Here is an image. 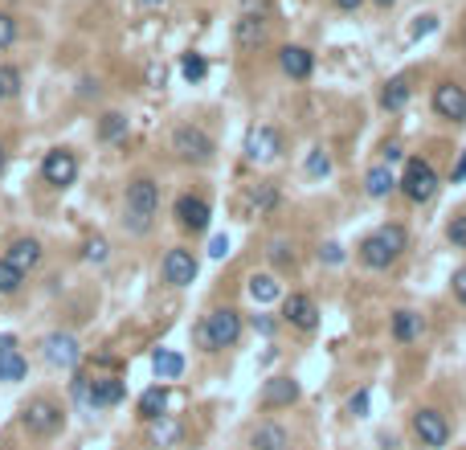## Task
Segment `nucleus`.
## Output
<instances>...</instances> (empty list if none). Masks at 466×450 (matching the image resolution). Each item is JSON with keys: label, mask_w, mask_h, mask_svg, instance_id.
Segmentation results:
<instances>
[{"label": "nucleus", "mask_w": 466, "mask_h": 450, "mask_svg": "<svg viewBox=\"0 0 466 450\" xmlns=\"http://www.w3.org/2000/svg\"><path fill=\"white\" fill-rule=\"evenodd\" d=\"M160 217V185L156 177H132L123 193V230L132 238H148Z\"/></svg>", "instance_id": "f257e3e1"}, {"label": "nucleus", "mask_w": 466, "mask_h": 450, "mask_svg": "<svg viewBox=\"0 0 466 450\" xmlns=\"http://www.w3.org/2000/svg\"><path fill=\"white\" fill-rule=\"evenodd\" d=\"M405 246H409V230L397 225V221H385V225H377L372 234L361 238L356 258H361L364 271H388V266L405 254Z\"/></svg>", "instance_id": "f03ea898"}, {"label": "nucleus", "mask_w": 466, "mask_h": 450, "mask_svg": "<svg viewBox=\"0 0 466 450\" xmlns=\"http://www.w3.org/2000/svg\"><path fill=\"white\" fill-rule=\"evenodd\" d=\"M242 332H246V319H242L238 308H213L193 327V344L201 353H225V348H233L242 340Z\"/></svg>", "instance_id": "7ed1b4c3"}, {"label": "nucleus", "mask_w": 466, "mask_h": 450, "mask_svg": "<svg viewBox=\"0 0 466 450\" xmlns=\"http://www.w3.org/2000/svg\"><path fill=\"white\" fill-rule=\"evenodd\" d=\"M62 426H66V406L58 398H50V393H37V398H29L21 406V430L29 438H53Z\"/></svg>", "instance_id": "20e7f679"}, {"label": "nucleus", "mask_w": 466, "mask_h": 450, "mask_svg": "<svg viewBox=\"0 0 466 450\" xmlns=\"http://www.w3.org/2000/svg\"><path fill=\"white\" fill-rule=\"evenodd\" d=\"M172 152H177L180 164L205 168V164H213V156H217V140L196 124H180L177 132H172Z\"/></svg>", "instance_id": "39448f33"}, {"label": "nucleus", "mask_w": 466, "mask_h": 450, "mask_svg": "<svg viewBox=\"0 0 466 450\" xmlns=\"http://www.w3.org/2000/svg\"><path fill=\"white\" fill-rule=\"evenodd\" d=\"M438 168L430 164L425 156H409L405 160V172H401V180H397V188L405 193V201H414V205H425L434 193H438Z\"/></svg>", "instance_id": "423d86ee"}, {"label": "nucleus", "mask_w": 466, "mask_h": 450, "mask_svg": "<svg viewBox=\"0 0 466 450\" xmlns=\"http://www.w3.org/2000/svg\"><path fill=\"white\" fill-rule=\"evenodd\" d=\"M78 152L74 148H50L41 156V180L50 188H58V193H66V188L78 180Z\"/></svg>", "instance_id": "0eeeda50"}, {"label": "nucleus", "mask_w": 466, "mask_h": 450, "mask_svg": "<svg viewBox=\"0 0 466 450\" xmlns=\"http://www.w3.org/2000/svg\"><path fill=\"white\" fill-rule=\"evenodd\" d=\"M409 430H414V438L422 442V446L438 450V446L450 442V418L434 406H422V409H414V418H409Z\"/></svg>", "instance_id": "6e6552de"}, {"label": "nucleus", "mask_w": 466, "mask_h": 450, "mask_svg": "<svg viewBox=\"0 0 466 450\" xmlns=\"http://www.w3.org/2000/svg\"><path fill=\"white\" fill-rule=\"evenodd\" d=\"M430 106H434V115L446 119V124H466V87L454 78H442L430 90Z\"/></svg>", "instance_id": "1a4fd4ad"}, {"label": "nucleus", "mask_w": 466, "mask_h": 450, "mask_svg": "<svg viewBox=\"0 0 466 450\" xmlns=\"http://www.w3.org/2000/svg\"><path fill=\"white\" fill-rule=\"evenodd\" d=\"M41 356L50 369H62V372H74L82 361V344H78V335L70 332H50L41 340Z\"/></svg>", "instance_id": "9d476101"}, {"label": "nucleus", "mask_w": 466, "mask_h": 450, "mask_svg": "<svg viewBox=\"0 0 466 450\" xmlns=\"http://www.w3.org/2000/svg\"><path fill=\"white\" fill-rule=\"evenodd\" d=\"M196 274H201V262H196V254L188 246H172L164 254V262H160V279L168 287H193Z\"/></svg>", "instance_id": "9b49d317"}, {"label": "nucleus", "mask_w": 466, "mask_h": 450, "mask_svg": "<svg viewBox=\"0 0 466 450\" xmlns=\"http://www.w3.org/2000/svg\"><path fill=\"white\" fill-rule=\"evenodd\" d=\"M127 401V381L119 377V372H106V377H90L87 381V409H114Z\"/></svg>", "instance_id": "f8f14e48"}, {"label": "nucleus", "mask_w": 466, "mask_h": 450, "mask_svg": "<svg viewBox=\"0 0 466 450\" xmlns=\"http://www.w3.org/2000/svg\"><path fill=\"white\" fill-rule=\"evenodd\" d=\"M172 217H177V225L185 234H205L213 221V205L201 193H180L177 205H172Z\"/></svg>", "instance_id": "ddd939ff"}, {"label": "nucleus", "mask_w": 466, "mask_h": 450, "mask_svg": "<svg viewBox=\"0 0 466 450\" xmlns=\"http://www.w3.org/2000/svg\"><path fill=\"white\" fill-rule=\"evenodd\" d=\"M282 156V132L270 124H258L250 127L246 135V160L250 164H274V160Z\"/></svg>", "instance_id": "4468645a"}, {"label": "nucleus", "mask_w": 466, "mask_h": 450, "mask_svg": "<svg viewBox=\"0 0 466 450\" xmlns=\"http://www.w3.org/2000/svg\"><path fill=\"white\" fill-rule=\"evenodd\" d=\"M282 324H290L295 332H315L319 327V303L307 291H290L282 299Z\"/></svg>", "instance_id": "2eb2a0df"}, {"label": "nucleus", "mask_w": 466, "mask_h": 450, "mask_svg": "<svg viewBox=\"0 0 466 450\" xmlns=\"http://www.w3.org/2000/svg\"><path fill=\"white\" fill-rule=\"evenodd\" d=\"M279 70L295 82H307L315 74V53L307 45H282L279 50Z\"/></svg>", "instance_id": "dca6fc26"}, {"label": "nucleus", "mask_w": 466, "mask_h": 450, "mask_svg": "<svg viewBox=\"0 0 466 450\" xmlns=\"http://www.w3.org/2000/svg\"><path fill=\"white\" fill-rule=\"evenodd\" d=\"M303 398V389L295 377H270L262 389V409H290Z\"/></svg>", "instance_id": "f3484780"}, {"label": "nucleus", "mask_w": 466, "mask_h": 450, "mask_svg": "<svg viewBox=\"0 0 466 450\" xmlns=\"http://www.w3.org/2000/svg\"><path fill=\"white\" fill-rule=\"evenodd\" d=\"M5 258H9L13 266H21L25 274H33L37 266H41V258H45V246H41L37 238H29V234H21V238H13V242H9Z\"/></svg>", "instance_id": "a211bd4d"}, {"label": "nucleus", "mask_w": 466, "mask_h": 450, "mask_svg": "<svg viewBox=\"0 0 466 450\" xmlns=\"http://www.w3.org/2000/svg\"><path fill=\"white\" fill-rule=\"evenodd\" d=\"M388 332H393L397 344H417V340H422V332H425L422 311H409V308L393 311V319H388Z\"/></svg>", "instance_id": "6ab92c4d"}, {"label": "nucleus", "mask_w": 466, "mask_h": 450, "mask_svg": "<svg viewBox=\"0 0 466 450\" xmlns=\"http://www.w3.org/2000/svg\"><path fill=\"white\" fill-rule=\"evenodd\" d=\"M266 37H270V21H258V17L233 21V41H238V50H262Z\"/></svg>", "instance_id": "aec40b11"}, {"label": "nucleus", "mask_w": 466, "mask_h": 450, "mask_svg": "<svg viewBox=\"0 0 466 450\" xmlns=\"http://www.w3.org/2000/svg\"><path fill=\"white\" fill-rule=\"evenodd\" d=\"M135 414H140V422H160V418H168V385L143 389L140 401H135Z\"/></svg>", "instance_id": "412c9836"}, {"label": "nucleus", "mask_w": 466, "mask_h": 450, "mask_svg": "<svg viewBox=\"0 0 466 450\" xmlns=\"http://www.w3.org/2000/svg\"><path fill=\"white\" fill-rule=\"evenodd\" d=\"M409 98H414V87H409V78H405V74H397V78H388L385 87H380V106H385L388 115L405 111V106H409Z\"/></svg>", "instance_id": "4be33fe9"}, {"label": "nucleus", "mask_w": 466, "mask_h": 450, "mask_svg": "<svg viewBox=\"0 0 466 450\" xmlns=\"http://www.w3.org/2000/svg\"><path fill=\"white\" fill-rule=\"evenodd\" d=\"M250 450H290V434L279 422H262L250 434Z\"/></svg>", "instance_id": "5701e85b"}, {"label": "nucleus", "mask_w": 466, "mask_h": 450, "mask_svg": "<svg viewBox=\"0 0 466 450\" xmlns=\"http://www.w3.org/2000/svg\"><path fill=\"white\" fill-rule=\"evenodd\" d=\"M364 193H369L372 201H385V197L397 193V177L388 172V164H372L369 172H364Z\"/></svg>", "instance_id": "b1692460"}, {"label": "nucleus", "mask_w": 466, "mask_h": 450, "mask_svg": "<svg viewBox=\"0 0 466 450\" xmlns=\"http://www.w3.org/2000/svg\"><path fill=\"white\" fill-rule=\"evenodd\" d=\"M132 135V119L123 111H106L98 115V143H123Z\"/></svg>", "instance_id": "393cba45"}, {"label": "nucleus", "mask_w": 466, "mask_h": 450, "mask_svg": "<svg viewBox=\"0 0 466 450\" xmlns=\"http://www.w3.org/2000/svg\"><path fill=\"white\" fill-rule=\"evenodd\" d=\"M151 372H156V381H177L185 372V356L172 353V348H156L151 353Z\"/></svg>", "instance_id": "a878e982"}, {"label": "nucleus", "mask_w": 466, "mask_h": 450, "mask_svg": "<svg viewBox=\"0 0 466 450\" xmlns=\"http://www.w3.org/2000/svg\"><path fill=\"white\" fill-rule=\"evenodd\" d=\"M246 291H250V299H254V303H274L282 295V283H279V274L262 271V274H250Z\"/></svg>", "instance_id": "bb28decb"}, {"label": "nucleus", "mask_w": 466, "mask_h": 450, "mask_svg": "<svg viewBox=\"0 0 466 450\" xmlns=\"http://www.w3.org/2000/svg\"><path fill=\"white\" fill-rule=\"evenodd\" d=\"M148 438H151V446H177V442L185 438V426H180L177 418H160V422H148Z\"/></svg>", "instance_id": "cd10ccee"}, {"label": "nucleus", "mask_w": 466, "mask_h": 450, "mask_svg": "<svg viewBox=\"0 0 466 450\" xmlns=\"http://www.w3.org/2000/svg\"><path fill=\"white\" fill-rule=\"evenodd\" d=\"M29 377V361L17 353H0V381H9V385H17V381Z\"/></svg>", "instance_id": "c85d7f7f"}, {"label": "nucleus", "mask_w": 466, "mask_h": 450, "mask_svg": "<svg viewBox=\"0 0 466 450\" xmlns=\"http://www.w3.org/2000/svg\"><path fill=\"white\" fill-rule=\"evenodd\" d=\"M25 283H29V274L21 271V266H13L5 254H0V295H17Z\"/></svg>", "instance_id": "c756f323"}, {"label": "nucleus", "mask_w": 466, "mask_h": 450, "mask_svg": "<svg viewBox=\"0 0 466 450\" xmlns=\"http://www.w3.org/2000/svg\"><path fill=\"white\" fill-rule=\"evenodd\" d=\"M266 258H270L274 271H290V266H295V242L274 238V242H270V250H266Z\"/></svg>", "instance_id": "7c9ffc66"}, {"label": "nucleus", "mask_w": 466, "mask_h": 450, "mask_svg": "<svg viewBox=\"0 0 466 450\" xmlns=\"http://www.w3.org/2000/svg\"><path fill=\"white\" fill-rule=\"evenodd\" d=\"M279 205V185H270V180H262V185L250 188V209L254 213H266Z\"/></svg>", "instance_id": "2f4dec72"}, {"label": "nucleus", "mask_w": 466, "mask_h": 450, "mask_svg": "<svg viewBox=\"0 0 466 450\" xmlns=\"http://www.w3.org/2000/svg\"><path fill=\"white\" fill-rule=\"evenodd\" d=\"M303 172H307L311 180H324L327 172H332V156H327L324 148H311V152H307V164H303Z\"/></svg>", "instance_id": "473e14b6"}, {"label": "nucleus", "mask_w": 466, "mask_h": 450, "mask_svg": "<svg viewBox=\"0 0 466 450\" xmlns=\"http://www.w3.org/2000/svg\"><path fill=\"white\" fill-rule=\"evenodd\" d=\"M180 74H185V82H205L209 62H205L201 53H185V58H180Z\"/></svg>", "instance_id": "72a5a7b5"}, {"label": "nucleus", "mask_w": 466, "mask_h": 450, "mask_svg": "<svg viewBox=\"0 0 466 450\" xmlns=\"http://www.w3.org/2000/svg\"><path fill=\"white\" fill-rule=\"evenodd\" d=\"M21 95V70L17 66H0V98H17Z\"/></svg>", "instance_id": "f704fd0d"}, {"label": "nucleus", "mask_w": 466, "mask_h": 450, "mask_svg": "<svg viewBox=\"0 0 466 450\" xmlns=\"http://www.w3.org/2000/svg\"><path fill=\"white\" fill-rule=\"evenodd\" d=\"M82 258H87V262H95V266H103L106 258H111V246H106V238H87V246H82Z\"/></svg>", "instance_id": "c9c22d12"}, {"label": "nucleus", "mask_w": 466, "mask_h": 450, "mask_svg": "<svg viewBox=\"0 0 466 450\" xmlns=\"http://www.w3.org/2000/svg\"><path fill=\"white\" fill-rule=\"evenodd\" d=\"M17 33H21L17 17H13V13H0V50H13V45H17Z\"/></svg>", "instance_id": "e433bc0d"}, {"label": "nucleus", "mask_w": 466, "mask_h": 450, "mask_svg": "<svg viewBox=\"0 0 466 450\" xmlns=\"http://www.w3.org/2000/svg\"><path fill=\"white\" fill-rule=\"evenodd\" d=\"M238 17L270 21V17H274V0H242V13H238Z\"/></svg>", "instance_id": "4c0bfd02"}, {"label": "nucleus", "mask_w": 466, "mask_h": 450, "mask_svg": "<svg viewBox=\"0 0 466 450\" xmlns=\"http://www.w3.org/2000/svg\"><path fill=\"white\" fill-rule=\"evenodd\" d=\"M446 242H450L454 250H466V213L450 217V225H446Z\"/></svg>", "instance_id": "58836bf2"}, {"label": "nucleus", "mask_w": 466, "mask_h": 450, "mask_svg": "<svg viewBox=\"0 0 466 450\" xmlns=\"http://www.w3.org/2000/svg\"><path fill=\"white\" fill-rule=\"evenodd\" d=\"M343 258H348V250H343L340 242H324V246H319V262L324 266H340Z\"/></svg>", "instance_id": "ea45409f"}, {"label": "nucleus", "mask_w": 466, "mask_h": 450, "mask_svg": "<svg viewBox=\"0 0 466 450\" xmlns=\"http://www.w3.org/2000/svg\"><path fill=\"white\" fill-rule=\"evenodd\" d=\"M369 401H372V389H356L352 401H348V414H352V418H364V414H369Z\"/></svg>", "instance_id": "a19ab883"}, {"label": "nucleus", "mask_w": 466, "mask_h": 450, "mask_svg": "<svg viewBox=\"0 0 466 450\" xmlns=\"http://www.w3.org/2000/svg\"><path fill=\"white\" fill-rule=\"evenodd\" d=\"M450 295H454V299L466 308V266H458V271L450 274Z\"/></svg>", "instance_id": "79ce46f5"}, {"label": "nucleus", "mask_w": 466, "mask_h": 450, "mask_svg": "<svg viewBox=\"0 0 466 450\" xmlns=\"http://www.w3.org/2000/svg\"><path fill=\"white\" fill-rule=\"evenodd\" d=\"M250 324H254V332H258V335H266V340H270V335L279 332V319H270V316H254Z\"/></svg>", "instance_id": "37998d69"}, {"label": "nucleus", "mask_w": 466, "mask_h": 450, "mask_svg": "<svg viewBox=\"0 0 466 450\" xmlns=\"http://www.w3.org/2000/svg\"><path fill=\"white\" fill-rule=\"evenodd\" d=\"M434 29H438V17H430V13H425V17H417V25H414V41H422L425 33H434Z\"/></svg>", "instance_id": "c03bdc74"}, {"label": "nucleus", "mask_w": 466, "mask_h": 450, "mask_svg": "<svg viewBox=\"0 0 466 450\" xmlns=\"http://www.w3.org/2000/svg\"><path fill=\"white\" fill-rule=\"evenodd\" d=\"M225 254H229V238L225 234H217V238L209 242V258H225Z\"/></svg>", "instance_id": "a18cd8bd"}, {"label": "nucleus", "mask_w": 466, "mask_h": 450, "mask_svg": "<svg viewBox=\"0 0 466 450\" xmlns=\"http://www.w3.org/2000/svg\"><path fill=\"white\" fill-rule=\"evenodd\" d=\"M450 180H454V185H462L466 180V148L458 152V164H454V172H450Z\"/></svg>", "instance_id": "49530a36"}, {"label": "nucleus", "mask_w": 466, "mask_h": 450, "mask_svg": "<svg viewBox=\"0 0 466 450\" xmlns=\"http://www.w3.org/2000/svg\"><path fill=\"white\" fill-rule=\"evenodd\" d=\"M380 156H385V160H401L405 152H401V143H397V140H385V148H380Z\"/></svg>", "instance_id": "de8ad7c7"}, {"label": "nucleus", "mask_w": 466, "mask_h": 450, "mask_svg": "<svg viewBox=\"0 0 466 450\" xmlns=\"http://www.w3.org/2000/svg\"><path fill=\"white\" fill-rule=\"evenodd\" d=\"M0 353H17V335L13 332H0Z\"/></svg>", "instance_id": "09e8293b"}, {"label": "nucleus", "mask_w": 466, "mask_h": 450, "mask_svg": "<svg viewBox=\"0 0 466 450\" xmlns=\"http://www.w3.org/2000/svg\"><path fill=\"white\" fill-rule=\"evenodd\" d=\"M332 5H335V9H340V13H356V9H361V5H364V0H332Z\"/></svg>", "instance_id": "8fccbe9b"}, {"label": "nucleus", "mask_w": 466, "mask_h": 450, "mask_svg": "<svg viewBox=\"0 0 466 450\" xmlns=\"http://www.w3.org/2000/svg\"><path fill=\"white\" fill-rule=\"evenodd\" d=\"M82 98H90V95H98V82H90V78H82V90H78Z\"/></svg>", "instance_id": "3c124183"}, {"label": "nucleus", "mask_w": 466, "mask_h": 450, "mask_svg": "<svg viewBox=\"0 0 466 450\" xmlns=\"http://www.w3.org/2000/svg\"><path fill=\"white\" fill-rule=\"evenodd\" d=\"M5 172H9V148L0 143V177H5Z\"/></svg>", "instance_id": "603ef678"}, {"label": "nucleus", "mask_w": 466, "mask_h": 450, "mask_svg": "<svg viewBox=\"0 0 466 450\" xmlns=\"http://www.w3.org/2000/svg\"><path fill=\"white\" fill-rule=\"evenodd\" d=\"M135 5H143V9H164V0H135Z\"/></svg>", "instance_id": "864d4df0"}, {"label": "nucleus", "mask_w": 466, "mask_h": 450, "mask_svg": "<svg viewBox=\"0 0 466 450\" xmlns=\"http://www.w3.org/2000/svg\"><path fill=\"white\" fill-rule=\"evenodd\" d=\"M372 5H377V9H393L397 0H372Z\"/></svg>", "instance_id": "5fc2aeb1"}, {"label": "nucleus", "mask_w": 466, "mask_h": 450, "mask_svg": "<svg viewBox=\"0 0 466 450\" xmlns=\"http://www.w3.org/2000/svg\"><path fill=\"white\" fill-rule=\"evenodd\" d=\"M0 103H5V98H0Z\"/></svg>", "instance_id": "6e6d98bb"}]
</instances>
